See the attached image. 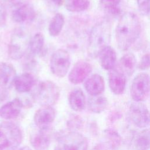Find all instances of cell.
Instances as JSON below:
<instances>
[{
    "instance_id": "cell-1",
    "label": "cell",
    "mask_w": 150,
    "mask_h": 150,
    "mask_svg": "<svg viewBox=\"0 0 150 150\" xmlns=\"http://www.w3.org/2000/svg\"><path fill=\"white\" fill-rule=\"evenodd\" d=\"M141 31V22L138 16L133 12L122 14L115 28V38L118 47L126 50L139 38Z\"/></svg>"
},
{
    "instance_id": "cell-2",
    "label": "cell",
    "mask_w": 150,
    "mask_h": 150,
    "mask_svg": "<svg viewBox=\"0 0 150 150\" xmlns=\"http://www.w3.org/2000/svg\"><path fill=\"white\" fill-rule=\"evenodd\" d=\"M111 24L108 21H101L92 28L88 45V53L91 57L98 56L100 51L108 46L111 40Z\"/></svg>"
},
{
    "instance_id": "cell-3",
    "label": "cell",
    "mask_w": 150,
    "mask_h": 150,
    "mask_svg": "<svg viewBox=\"0 0 150 150\" xmlns=\"http://www.w3.org/2000/svg\"><path fill=\"white\" fill-rule=\"evenodd\" d=\"M23 139L22 132L11 121L0 123V150H16Z\"/></svg>"
},
{
    "instance_id": "cell-4",
    "label": "cell",
    "mask_w": 150,
    "mask_h": 150,
    "mask_svg": "<svg viewBox=\"0 0 150 150\" xmlns=\"http://www.w3.org/2000/svg\"><path fill=\"white\" fill-rule=\"evenodd\" d=\"M30 36L28 32L22 28H17L12 32L8 45V54L13 60H19L25 56L29 49Z\"/></svg>"
},
{
    "instance_id": "cell-5",
    "label": "cell",
    "mask_w": 150,
    "mask_h": 150,
    "mask_svg": "<svg viewBox=\"0 0 150 150\" xmlns=\"http://www.w3.org/2000/svg\"><path fill=\"white\" fill-rule=\"evenodd\" d=\"M60 95L58 86L50 80L40 82L33 95V100L42 107H52L59 100Z\"/></svg>"
},
{
    "instance_id": "cell-6",
    "label": "cell",
    "mask_w": 150,
    "mask_h": 150,
    "mask_svg": "<svg viewBox=\"0 0 150 150\" xmlns=\"http://www.w3.org/2000/svg\"><path fill=\"white\" fill-rule=\"evenodd\" d=\"M88 141L77 131H67L58 135L54 150H87Z\"/></svg>"
},
{
    "instance_id": "cell-7",
    "label": "cell",
    "mask_w": 150,
    "mask_h": 150,
    "mask_svg": "<svg viewBox=\"0 0 150 150\" xmlns=\"http://www.w3.org/2000/svg\"><path fill=\"white\" fill-rule=\"evenodd\" d=\"M150 93V77L145 73H140L133 79L131 87L130 94L135 102H142L149 96Z\"/></svg>"
},
{
    "instance_id": "cell-8",
    "label": "cell",
    "mask_w": 150,
    "mask_h": 150,
    "mask_svg": "<svg viewBox=\"0 0 150 150\" xmlns=\"http://www.w3.org/2000/svg\"><path fill=\"white\" fill-rule=\"evenodd\" d=\"M70 57L66 50H56L51 56L50 68L52 73L58 77H63L68 73L70 67Z\"/></svg>"
},
{
    "instance_id": "cell-9",
    "label": "cell",
    "mask_w": 150,
    "mask_h": 150,
    "mask_svg": "<svg viewBox=\"0 0 150 150\" xmlns=\"http://www.w3.org/2000/svg\"><path fill=\"white\" fill-rule=\"evenodd\" d=\"M128 115L132 124L138 128H146L150 124V112L141 102L134 101L131 104Z\"/></svg>"
},
{
    "instance_id": "cell-10",
    "label": "cell",
    "mask_w": 150,
    "mask_h": 150,
    "mask_svg": "<svg viewBox=\"0 0 150 150\" xmlns=\"http://www.w3.org/2000/svg\"><path fill=\"white\" fill-rule=\"evenodd\" d=\"M52 131L50 127L39 128L30 136V143L34 150H49Z\"/></svg>"
},
{
    "instance_id": "cell-11",
    "label": "cell",
    "mask_w": 150,
    "mask_h": 150,
    "mask_svg": "<svg viewBox=\"0 0 150 150\" xmlns=\"http://www.w3.org/2000/svg\"><path fill=\"white\" fill-rule=\"evenodd\" d=\"M92 71V66L87 62L79 60L73 66L69 72L68 79L73 84H79L83 82Z\"/></svg>"
},
{
    "instance_id": "cell-12",
    "label": "cell",
    "mask_w": 150,
    "mask_h": 150,
    "mask_svg": "<svg viewBox=\"0 0 150 150\" xmlns=\"http://www.w3.org/2000/svg\"><path fill=\"white\" fill-rule=\"evenodd\" d=\"M108 81L109 87L114 94L120 95L125 91L127 83L126 75L119 67H114L109 70Z\"/></svg>"
},
{
    "instance_id": "cell-13",
    "label": "cell",
    "mask_w": 150,
    "mask_h": 150,
    "mask_svg": "<svg viewBox=\"0 0 150 150\" xmlns=\"http://www.w3.org/2000/svg\"><path fill=\"white\" fill-rule=\"evenodd\" d=\"M16 71L12 64L0 62V90H8L12 86L16 77Z\"/></svg>"
},
{
    "instance_id": "cell-14",
    "label": "cell",
    "mask_w": 150,
    "mask_h": 150,
    "mask_svg": "<svg viewBox=\"0 0 150 150\" xmlns=\"http://www.w3.org/2000/svg\"><path fill=\"white\" fill-rule=\"evenodd\" d=\"M56 111L52 107H42L38 109L33 116V121L39 128L49 127L56 117Z\"/></svg>"
},
{
    "instance_id": "cell-15",
    "label": "cell",
    "mask_w": 150,
    "mask_h": 150,
    "mask_svg": "<svg viewBox=\"0 0 150 150\" xmlns=\"http://www.w3.org/2000/svg\"><path fill=\"white\" fill-rule=\"evenodd\" d=\"M23 105L22 100L15 98L0 107V117L5 120L15 119L19 115Z\"/></svg>"
},
{
    "instance_id": "cell-16",
    "label": "cell",
    "mask_w": 150,
    "mask_h": 150,
    "mask_svg": "<svg viewBox=\"0 0 150 150\" xmlns=\"http://www.w3.org/2000/svg\"><path fill=\"white\" fill-rule=\"evenodd\" d=\"M12 20L18 23L33 21L36 16L35 8L29 3H24L18 6L12 12Z\"/></svg>"
},
{
    "instance_id": "cell-17",
    "label": "cell",
    "mask_w": 150,
    "mask_h": 150,
    "mask_svg": "<svg viewBox=\"0 0 150 150\" xmlns=\"http://www.w3.org/2000/svg\"><path fill=\"white\" fill-rule=\"evenodd\" d=\"M84 86L90 96H99L105 88L104 78L98 74H94L86 80Z\"/></svg>"
},
{
    "instance_id": "cell-18",
    "label": "cell",
    "mask_w": 150,
    "mask_h": 150,
    "mask_svg": "<svg viewBox=\"0 0 150 150\" xmlns=\"http://www.w3.org/2000/svg\"><path fill=\"white\" fill-rule=\"evenodd\" d=\"M35 83L34 76L30 73L25 72L16 76L13 86L18 93H26L32 90Z\"/></svg>"
},
{
    "instance_id": "cell-19",
    "label": "cell",
    "mask_w": 150,
    "mask_h": 150,
    "mask_svg": "<svg viewBox=\"0 0 150 150\" xmlns=\"http://www.w3.org/2000/svg\"><path fill=\"white\" fill-rule=\"evenodd\" d=\"M98 57L101 66L106 70L115 67L117 62V54L115 50L110 46H107L99 53Z\"/></svg>"
},
{
    "instance_id": "cell-20",
    "label": "cell",
    "mask_w": 150,
    "mask_h": 150,
    "mask_svg": "<svg viewBox=\"0 0 150 150\" xmlns=\"http://www.w3.org/2000/svg\"><path fill=\"white\" fill-rule=\"evenodd\" d=\"M68 100L70 107L76 112L82 111L86 107L85 94L80 88H76L70 93Z\"/></svg>"
},
{
    "instance_id": "cell-21",
    "label": "cell",
    "mask_w": 150,
    "mask_h": 150,
    "mask_svg": "<svg viewBox=\"0 0 150 150\" xmlns=\"http://www.w3.org/2000/svg\"><path fill=\"white\" fill-rule=\"evenodd\" d=\"M136 66L137 60L135 55L132 53H127L121 57L118 67L125 75L130 76L135 71Z\"/></svg>"
},
{
    "instance_id": "cell-22",
    "label": "cell",
    "mask_w": 150,
    "mask_h": 150,
    "mask_svg": "<svg viewBox=\"0 0 150 150\" xmlns=\"http://www.w3.org/2000/svg\"><path fill=\"white\" fill-rule=\"evenodd\" d=\"M108 101L107 98L103 96H90L87 100L88 110L96 114H99L104 111L107 107Z\"/></svg>"
},
{
    "instance_id": "cell-23",
    "label": "cell",
    "mask_w": 150,
    "mask_h": 150,
    "mask_svg": "<svg viewBox=\"0 0 150 150\" xmlns=\"http://www.w3.org/2000/svg\"><path fill=\"white\" fill-rule=\"evenodd\" d=\"M44 45L45 37L40 32L35 33L31 36L29 41V50L30 54L33 56L40 54L43 51Z\"/></svg>"
},
{
    "instance_id": "cell-24",
    "label": "cell",
    "mask_w": 150,
    "mask_h": 150,
    "mask_svg": "<svg viewBox=\"0 0 150 150\" xmlns=\"http://www.w3.org/2000/svg\"><path fill=\"white\" fill-rule=\"evenodd\" d=\"M134 146L137 150H149L150 149V128L144 129L136 135Z\"/></svg>"
},
{
    "instance_id": "cell-25",
    "label": "cell",
    "mask_w": 150,
    "mask_h": 150,
    "mask_svg": "<svg viewBox=\"0 0 150 150\" xmlns=\"http://www.w3.org/2000/svg\"><path fill=\"white\" fill-rule=\"evenodd\" d=\"M104 137L105 144L111 150H117L121 145V137L117 131L112 129H106L104 131Z\"/></svg>"
},
{
    "instance_id": "cell-26",
    "label": "cell",
    "mask_w": 150,
    "mask_h": 150,
    "mask_svg": "<svg viewBox=\"0 0 150 150\" xmlns=\"http://www.w3.org/2000/svg\"><path fill=\"white\" fill-rule=\"evenodd\" d=\"M64 24V17L60 13H57L51 19L49 26V34L53 37L58 36L62 30Z\"/></svg>"
},
{
    "instance_id": "cell-27",
    "label": "cell",
    "mask_w": 150,
    "mask_h": 150,
    "mask_svg": "<svg viewBox=\"0 0 150 150\" xmlns=\"http://www.w3.org/2000/svg\"><path fill=\"white\" fill-rule=\"evenodd\" d=\"M65 8L70 12H80L86 11L90 6V0H66Z\"/></svg>"
},
{
    "instance_id": "cell-28",
    "label": "cell",
    "mask_w": 150,
    "mask_h": 150,
    "mask_svg": "<svg viewBox=\"0 0 150 150\" xmlns=\"http://www.w3.org/2000/svg\"><path fill=\"white\" fill-rule=\"evenodd\" d=\"M103 7L106 11L112 16H117L120 13L119 4L121 0H100Z\"/></svg>"
},
{
    "instance_id": "cell-29",
    "label": "cell",
    "mask_w": 150,
    "mask_h": 150,
    "mask_svg": "<svg viewBox=\"0 0 150 150\" xmlns=\"http://www.w3.org/2000/svg\"><path fill=\"white\" fill-rule=\"evenodd\" d=\"M83 125L82 119L77 115H74L68 120L67 127L70 131H77Z\"/></svg>"
},
{
    "instance_id": "cell-30",
    "label": "cell",
    "mask_w": 150,
    "mask_h": 150,
    "mask_svg": "<svg viewBox=\"0 0 150 150\" xmlns=\"http://www.w3.org/2000/svg\"><path fill=\"white\" fill-rule=\"evenodd\" d=\"M139 12L143 15H147L150 12V0H137Z\"/></svg>"
},
{
    "instance_id": "cell-31",
    "label": "cell",
    "mask_w": 150,
    "mask_h": 150,
    "mask_svg": "<svg viewBox=\"0 0 150 150\" xmlns=\"http://www.w3.org/2000/svg\"><path fill=\"white\" fill-rule=\"evenodd\" d=\"M138 67L141 70H145L150 68V53H146L141 57Z\"/></svg>"
},
{
    "instance_id": "cell-32",
    "label": "cell",
    "mask_w": 150,
    "mask_h": 150,
    "mask_svg": "<svg viewBox=\"0 0 150 150\" xmlns=\"http://www.w3.org/2000/svg\"><path fill=\"white\" fill-rule=\"evenodd\" d=\"M6 20V11L5 6L0 2V26L4 25Z\"/></svg>"
},
{
    "instance_id": "cell-33",
    "label": "cell",
    "mask_w": 150,
    "mask_h": 150,
    "mask_svg": "<svg viewBox=\"0 0 150 150\" xmlns=\"http://www.w3.org/2000/svg\"><path fill=\"white\" fill-rule=\"evenodd\" d=\"M47 1L57 6H62L66 2V0H47Z\"/></svg>"
},
{
    "instance_id": "cell-34",
    "label": "cell",
    "mask_w": 150,
    "mask_h": 150,
    "mask_svg": "<svg viewBox=\"0 0 150 150\" xmlns=\"http://www.w3.org/2000/svg\"><path fill=\"white\" fill-rule=\"evenodd\" d=\"M25 0H11V2L16 6H19L23 4H24Z\"/></svg>"
},
{
    "instance_id": "cell-35",
    "label": "cell",
    "mask_w": 150,
    "mask_h": 150,
    "mask_svg": "<svg viewBox=\"0 0 150 150\" xmlns=\"http://www.w3.org/2000/svg\"><path fill=\"white\" fill-rule=\"evenodd\" d=\"M91 150H106V149H105V148L104 146L99 145L96 146L94 148H93L92 149H91Z\"/></svg>"
},
{
    "instance_id": "cell-36",
    "label": "cell",
    "mask_w": 150,
    "mask_h": 150,
    "mask_svg": "<svg viewBox=\"0 0 150 150\" xmlns=\"http://www.w3.org/2000/svg\"><path fill=\"white\" fill-rule=\"evenodd\" d=\"M18 150H32V149L28 146H24L19 148Z\"/></svg>"
}]
</instances>
